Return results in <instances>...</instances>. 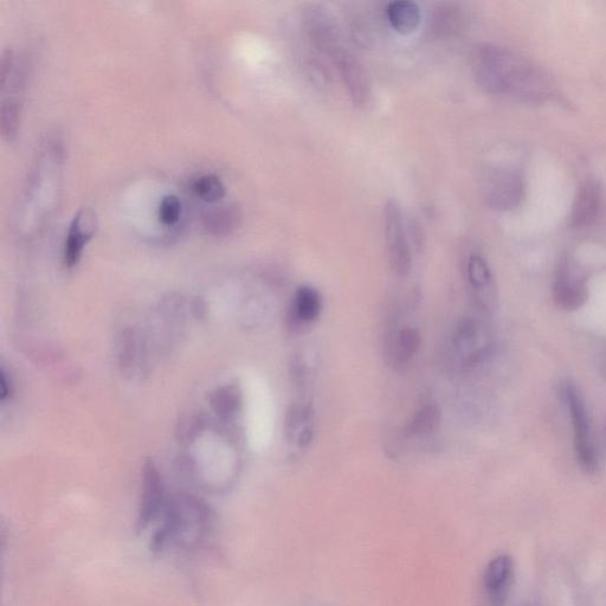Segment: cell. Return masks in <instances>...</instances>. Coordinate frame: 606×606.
<instances>
[{
	"label": "cell",
	"mask_w": 606,
	"mask_h": 606,
	"mask_svg": "<svg viewBox=\"0 0 606 606\" xmlns=\"http://www.w3.org/2000/svg\"><path fill=\"white\" fill-rule=\"evenodd\" d=\"M473 69L477 83L487 93L533 103L549 100L554 93L550 77L543 70L498 45L477 49Z\"/></svg>",
	"instance_id": "cell-1"
},
{
	"label": "cell",
	"mask_w": 606,
	"mask_h": 606,
	"mask_svg": "<svg viewBox=\"0 0 606 606\" xmlns=\"http://www.w3.org/2000/svg\"><path fill=\"white\" fill-rule=\"evenodd\" d=\"M560 396L569 412L573 429V446L580 469L585 474H595L599 469V455L593 440L588 408L577 385L566 380L560 385Z\"/></svg>",
	"instance_id": "cell-2"
},
{
	"label": "cell",
	"mask_w": 606,
	"mask_h": 606,
	"mask_svg": "<svg viewBox=\"0 0 606 606\" xmlns=\"http://www.w3.org/2000/svg\"><path fill=\"white\" fill-rule=\"evenodd\" d=\"M384 217L385 240L391 268L397 275L406 276L411 269V251L401 206L396 201H390L385 206Z\"/></svg>",
	"instance_id": "cell-3"
},
{
	"label": "cell",
	"mask_w": 606,
	"mask_h": 606,
	"mask_svg": "<svg viewBox=\"0 0 606 606\" xmlns=\"http://www.w3.org/2000/svg\"><path fill=\"white\" fill-rule=\"evenodd\" d=\"M453 344L464 365H477L491 352L492 334L481 321L464 319L456 328Z\"/></svg>",
	"instance_id": "cell-4"
},
{
	"label": "cell",
	"mask_w": 606,
	"mask_h": 606,
	"mask_svg": "<svg viewBox=\"0 0 606 606\" xmlns=\"http://www.w3.org/2000/svg\"><path fill=\"white\" fill-rule=\"evenodd\" d=\"M525 183L521 174L512 169L494 171L485 186V198L494 210L508 211L518 208L524 198Z\"/></svg>",
	"instance_id": "cell-5"
},
{
	"label": "cell",
	"mask_w": 606,
	"mask_h": 606,
	"mask_svg": "<svg viewBox=\"0 0 606 606\" xmlns=\"http://www.w3.org/2000/svg\"><path fill=\"white\" fill-rule=\"evenodd\" d=\"M303 22H305L309 41L321 53L332 58L343 49L338 22L335 21L330 11L320 5L309 6L305 11Z\"/></svg>",
	"instance_id": "cell-6"
},
{
	"label": "cell",
	"mask_w": 606,
	"mask_h": 606,
	"mask_svg": "<svg viewBox=\"0 0 606 606\" xmlns=\"http://www.w3.org/2000/svg\"><path fill=\"white\" fill-rule=\"evenodd\" d=\"M552 295L556 305L565 311H576L589 298L585 280L573 270L569 259L559 263L554 275Z\"/></svg>",
	"instance_id": "cell-7"
},
{
	"label": "cell",
	"mask_w": 606,
	"mask_h": 606,
	"mask_svg": "<svg viewBox=\"0 0 606 606\" xmlns=\"http://www.w3.org/2000/svg\"><path fill=\"white\" fill-rule=\"evenodd\" d=\"M353 103L364 107L371 101L372 85L369 74L363 64L350 51L344 48L332 57Z\"/></svg>",
	"instance_id": "cell-8"
},
{
	"label": "cell",
	"mask_w": 606,
	"mask_h": 606,
	"mask_svg": "<svg viewBox=\"0 0 606 606\" xmlns=\"http://www.w3.org/2000/svg\"><path fill=\"white\" fill-rule=\"evenodd\" d=\"M514 562L508 554H500L489 562L483 573L488 606H505L514 580Z\"/></svg>",
	"instance_id": "cell-9"
},
{
	"label": "cell",
	"mask_w": 606,
	"mask_h": 606,
	"mask_svg": "<svg viewBox=\"0 0 606 606\" xmlns=\"http://www.w3.org/2000/svg\"><path fill=\"white\" fill-rule=\"evenodd\" d=\"M96 231V215L92 209H81L68 230L66 243H64V263L73 268L80 262L83 250L92 240Z\"/></svg>",
	"instance_id": "cell-10"
},
{
	"label": "cell",
	"mask_w": 606,
	"mask_h": 606,
	"mask_svg": "<svg viewBox=\"0 0 606 606\" xmlns=\"http://www.w3.org/2000/svg\"><path fill=\"white\" fill-rule=\"evenodd\" d=\"M467 277L470 287L474 290L477 303L485 311H492L496 303L495 286L491 268L482 256L472 255L469 257Z\"/></svg>",
	"instance_id": "cell-11"
},
{
	"label": "cell",
	"mask_w": 606,
	"mask_h": 606,
	"mask_svg": "<svg viewBox=\"0 0 606 606\" xmlns=\"http://www.w3.org/2000/svg\"><path fill=\"white\" fill-rule=\"evenodd\" d=\"M599 208H601V186L595 179L585 180L572 206L571 224L578 229L589 227L595 222Z\"/></svg>",
	"instance_id": "cell-12"
},
{
	"label": "cell",
	"mask_w": 606,
	"mask_h": 606,
	"mask_svg": "<svg viewBox=\"0 0 606 606\" xmlns=\"http://www.w3.org/2000/svg\"><path fill=\"white\" fill-rule=\"evenodd\" d=\"M163 485L153 463L144 469L143 502H141L140 525L145 527L157 519L166 509Z\"/></svg>",
	"instance_id": "cell-13"
},
{
	"label": "cell",
	"mask_w": 606,
	"mask_h": 606,
	"mask_svg": "<svg viewBox=\"0 0 606 606\" xmlns=\"http://www.w3.org/2000/svg\"><path fill=\"white\" fill-rule=\"evenodd\" d=\"M321 308L322 301L318 290L311 287L299 288L290 305V324L296 327L312 324L319 318Z\"/></svg>",
	"instance_id": "cell-14"
},
{
	"label": "cell",
	"mask_w": 606,
	"mask_h": 606,
	"mask_svg": "<svg viewBox=\"0 0 606 606\" xmlns=\"http://www.w3.org/2000/svg\"><path fill=\"white\" fill-rule=\"evenodd\" d=\"M313 410L308 405H294L288 412V440L300 448L311 444L314 436Z\"/></svg>",
	"instance_id": "cell-15"
},
{
	"label": "cell",
	"mask_w": 606,
	"mask_h": 606,
	"mask_svg": "<svg viewBox=\"0 0 606 606\" xmlns=\"http://www.w3.org/2000/svg\"><path fill=\"white\" fill-rule=\"evenodd\" d=\"M463 14L455 4H438L430 17V31L437 38L451 37L463 27Z\"/></svg>",
	"instance_id": "cell-16"
},
{
	"label": "cell",
	"mask_w": 606,
	"mask_h": 606,
	"mask_svg": "<svg viewBox=\"0 0 606 606\" xmlns=\"http://www.w3.org/2000/svg\"><path fill=\"white\" fill-rule=\"evenodd\" d=\"M388 18L391 27L399 34L409 35L421 24V10L409 0H398L388 6Z\"/></svg>",
	"instance_id": "cell-17"
},
{
	"label": "cell",
	"mask_w": 606,
	"mask_h": 606,
	"mask_svg": "<svg viewBox=\"0 0 606 606\" xmlns=\"http://www.w3.org/2000/svg\"><path fill=\"white\" fill-rule=\"evenodd\" d=\"M419 347H421V334L416 328H403L393 341V363L401 367L409 365L419 351Z\"/></svg>",
	"instance_id": "cell-18"
},
{
	"label": "cell",
	"mask_w": 606,
	"mask_h": 606,
	"mask_svg": "<svg viewBox=\"0 0 606 606\" xmlns=\"http://www.w3.org/2000/svg\"><path fill=\"white\" fill-rule=\"evenodd\" d=\"M441 410L436 404H428L412 417L406 434L410 437H427L434 434L441 424Z\"/></svg>",
	"instance_id": "cell-19"
},
{
	"label": "cell",
	"mask_w": 606,
	"mask_h": 606,
	"mask_svg": "<svg viewBox=\"0 0 606 606\" xmlns=\"http://www.w3.org/2000/svg\"><path fill=\"white\" fill-rule=\"evenodd\" d=\"M240 219L241 215L237 209L221 208L205 216V228L217 236L228 235L237 227Z\"/></svg>",
	"instance_id": "cell-20"
},
{
	"label": "cell",
	"mask_w": 606,
	"mask_h": 606,
	"mask_svg": "<svg viewBox=\"0 0 606 606\" xmlns=\"http://www.w3.org/2000/svg\"><path fill=\"white\" fill-rule=\"evenodd\" d=\"M193 192L202 201L210 204L221 202L225 196V186L216 174H204L192 186Z\"/></svg>",
	"instance_id": "cell-21"
},
{
	"label": "cell",
	"mask_w": 606,
	"mask_h": 606,
	"mask_svg": "<svg viewBox=\"0 0 606 606\" xmlns=\"http://www.w3.org/2000/svg\"><path fill=\"white\" fill-rule=\"evenodd\" d=\"M21 105L18 100L10 99L4 101L2 109V131L5 139L12 140L16 137L19 121H21Z\"/></svg>",
	"instance_id": "cell-22"
},
{
	"label": "cell",
	"mask_w": 606,
	"mask_h": 606,
	"mask_svg": "<svg viewBox=\"0 0 606 606\" xmlns=\"http://www.w3.org/2000/svg\"><path fill=\"white\" fill-rule=\"evenodd\" d=\"M182 215V203L177 196L169 195L161 199L158 209V218L165 227H173L179 222Z\"/></svg>",
	"instance_id": "cell-23"
},
{
	"label": "cell",
	"mask_w": 606,
	"mask_h": 606,
	"mask_svg": "<svg viewBox=\"0 0 606 606\" xmlns=\"http://www.w3.org/2000/svg\"><path fill=\"white\" fill-rule=\"evenodd\" d=\"M212 404H214V408L219 416L229 419L237 410V392L234 389L225 388L216 393Z\"/></svg>",
	"instance_id": "cell-24"
},
{
	"label": "cell",
	"mask_w": 606,
	"mask_h": 606,
	"mask_svg": "<svg viewBox=\"0 0 606 606\" xmlns=\"http://www.w3.org/2000/svg\"><path fill=\"white\" fill-rule=\"evenodd\" d=\"M605 440H606V428H605ZM606 442V441H605Z\"/></svg>",
	"instance_id": "cell-25"
}]
</instances>
